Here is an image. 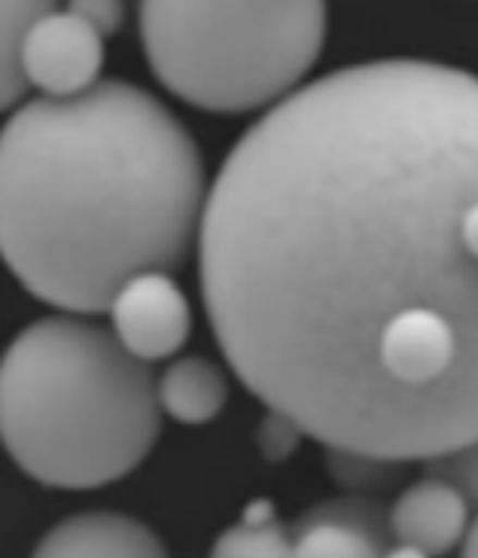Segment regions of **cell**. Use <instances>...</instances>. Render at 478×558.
Returning <instances> with one entry per match:
<instances>
[{
  "label": "cell",
  "mask_w": 478,
  "mask_h": 558,
  "mask_svg": "<svg viewBox=\"0 0 478 558\" xmlns=\"http://www.w3.org/2000/svg\"><path fill=\"white\" fill-rule=\"evenodd\" d=\"M290 544L293 556H390V510L363 495L317 504L290 525Z\"/></svg>",
  "instance_id": "52a82bcc"
},
{
  "label": "cell",
  "mask_w": 478,
  "mask_h": 558,
  "mask_svg": "<svg viewBox=\"0 0 478 558\" xmlns=\"http://www.w3.org/2000/svg\"><path fill=\"white\" fill-rule=\"evenodd\" d=\"M105 34L64 10L40 15L22 44V71L28 86L46 98H74L101 83Z\"/></svg>",
  "instance_id": "5b68a950"
},
{
  "label": "cell",
  "mask_w": 478,
  "mask_h": 558,
  "mask_svg": "<svg viewBox=\"0 0 478 558\" xmlns=\"http://www.w3.org/2000/svg\"><path fill=\"white\" fill-rule=\"evenodd\" d=\"M327 40V0H140L147 64L210 113L274 107L299 89Z\"/></svg>",
  "instance_id": "277c9868"
},
{
  "label": "cell",
  "mask_w": 478,
  "mask_h": 558,
  "mask_svg": "<svg viewBox=\"0 0 478 558\" xmlns=\"http://www.w3.org/2000/svg\"><path fill=\"white\" fill-rule=\"evenodd\" d=\"M159 407L180 424H208L229 400L225 376L208 357H183L164 369L156 385Z\"/></svg>",
  "instance_id": "30bf717a"
},
{
  "label": "cell",
  "mask_w": 478,
  "mask_h": 558,
  "mask_svg": "<svg viewBox=\"0 0 478 558\" xmlns=\"http://www.w3.org/2000/svg\"><path fill=\"white\" fill-rule=\"evenodd\" d=\"M424 470L433 476H442L445 483H451L464 495L469 507H478V437L424 458Z\"/></svg>",
  "instance_id": "5bb4252c"
},
{
  "label": "cell",
  "mask_w": 478,
  "mask_h": 558,
  "mask_svg": "<svg viewBox=\"0 0 478 558\" xmlns=\"http://www.w3.org/2000/svg\"><path fill=\"white\" fill-rule=\"evenodd\" d=\"M461 553H464V556H478V515L473 519V525L466 529L464 544H461Z\"/></svg>",
  "instance_id": "2e32d148"
},
{
  "label": "cell",
  "mask_w": 478,
  "mask_h": 558,
  "mask_svg": "<svg viewBox=\"0 0 478 558\" xmlns=\"http://www.w3.org/2000/svg\"><path fill=\"white\" fill-rule=\"evenodd\" d=\"M37 556L117 558V556H164L162 541L144 522L122 513H83L64 519L44 534Z\"/></svg>",
  "instance_id": "9c48e42d"
},
{
  "label": "cell",
  "mask_w": 478,
  "mask_h": 558,
  "mask_svg": "<svg viewBox=\"0 0 478 558\" xmlns=\"http://www.w3.org/2000/svg\"><path fill=\"white\" fill-rule=\"evenodd\" d=\"M217 556H293L290 525L278 522L266 504H254L238 525L225 531L213 544Z\"/></svg>",
  "instance_id": "7c38bea8"
},
{
  "label": "cell",
  "mask_w": 478,
  "mask_h": 558,
  "mask_svg": "<svg viewBox=\"0 0 478 558\" xmlns=\"http://www.w3.org/2000/svg\"><path fill=\"white\" fill-rule=\"evenodd\" d=\"M162 430L156 376L117 332L83 315L30 324L0 357V446L49 488L128 476Z\"/></svg>",
  "instance_id": "3957f363"
},
{
  "label": "cell",
  "mask_w": 478,
  "mask_h": 558,
  "mask_svg": "<svg viewBox=\"0 0 478 558\" xmlns=\"http://www.w3.org/2000/svg\"><path fill=\"white\" fill-rule=\"evenodd\" d=\"M403 464L405 461L384 458V454L354 452V449H335V446H329V470H332L335 483L351 488V492L384 488V485L396 483L403 476Z\"/></svg>",
  "instance_id": "4fadbf2b"
},
{
  "label": "cell",
  "mask_w": 478,
  "mask_h": 558,
  "mask_svg": "<svg viewBox=\"0 0 478 558\" xmlns=\"http://www.w3.org/2000/svg\"><path fill=\"white\" fill-rule=\"evenodd\" d=\"M229 366L335 449L478 437V76L384 59L305 83L225 156L198 232Z\"/></svg>",
  "instance_id": "6da1fadb"
},
{
  "label": "cell",
  "mask_w": 478,
  "mask_h": 558,
  "mask_svg": "<svg viewBox=\"0 0 478 558\" xmlns=\"http://www.w3.org/2000/svg\"><path fill=\"white\" fill-rule=\"evenodd\" d=\"M208 190L195 137L147 89L40 95L0 129V257L30 296L98 315L132 275L189 259Z\"/></svg>",
  "instance_id": "7a4b0ae2"
},
{
  "label": "cell",
  "mask_w": 478,
  "mask_h": 558,
  "mask_svg": "<svg viewBox=\"0 0 478 558\" xmlns=\"http://www.w3.org/2000/svg\"><path fill=\"white\" fill-rule=\"evenodd\" d=\"M110 330L140 361H164L186 345L193 308L171 272L147 269L132 275L107 305Z\"/></svg>",
  "instance_id": "8992f818"
},
{
  "label": "cell",
  "mask_w": 478,
  "mask_h": 558,
  "mask_svg": "<svg viewBox=\"0 0 478 558\" xmlns=\"http://www.w3.org/2000/svg\"><path fill=\"white\" fill-rule=\"evenodd\" d=\"M469 529V504L445 483L442 476L427 473L424 480L408 485L390 510L393 553L403 556H445L454 546L464 544Z\"/></svg>",
  "instance_id": "ba28073f"
},
{
  "label": "cell",
  "mask_w": 478,
  "mask_h": 558,
  "mask_svg": "<svg viewBox=\"0 0 478 558\" xmlns=\"http://www.w3.org/2000/svg\"><path fill=\"white\" fill-rule=\"evenodd\" d=\"M68 10L86 19L91 28H98L105 37L117 34L125 19V3L122 0H68Z\"/></svg>",
  "instance_id": "9a60e30c"
},
{
  "label": "cell",
  "mask_w": 478,
  "mask_h": 558,
  "mask_svg": "<svg viewBox=\"0 0 478 558\" xmlns=\"http://www.w3.org/2000/svg\"><path fill=\"white\" fill-rule=\"evenodd\" d=\"M61 0H0V110L22 105L28 80L22 71V44L40 15L59 10Z\"/></svg>",
  "instance_id": "8fae6325"
}]
</instances>
